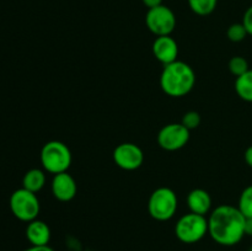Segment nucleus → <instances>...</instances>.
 Here are the masks:
<instances>
[{"label":"nucleus","mask_w":252,"mask_h":251,"mask_svg":"<svg viewBox=\"0 0 252 251\" xmlns=\"http://www.w3.org/2000/svg\"><path fill=\"white\" fill-rule=\"evenodd\" d=\"M208 234L219 245H236L246 235V218L238 207L220 204L209 213Z\"/></svg>","instance_id":"nucleus-1"},{"label":"nucleus","mask_w":252,"mask_h":251,"mask_svg":"<svg viewBox=\"0 0 252 251\" xmlns=\"http://www.w3.org/2000/svg\"><path fill=\"white\" fill-rule=\"evenodd\" d=\"M196 73L189 64L179 61L164 65L160 75V88L170 97H184L193 90Z\"/></svg>","instance_id":"nucleus-2"},{"label":"nucleus","mask_w":252,"mask_h":251,"mask_svg":"<svg viewBox=\"0 0 252 251\" xmlns=\"http://www.w3.org/2000/svg\"><path fill=\"white\" fill-rule=\"evenodd\" d=\"M39 157L44 171L52 175L66 172L73 161V155L69 147L59 140L47 142L42 147Z\"/></svg>","instance_id":"nucleus-3"},{"label":"nucleus","mask_w":252,"mask_h":251,"mask_svg":"<svg viewBox=\"0 0 252 251\" xmlns=\"http://www.w3.org/2000/svg\"><path fill=\"white\" fill-rule=\"evenodd\" d=\"M179 199L174 189L169 187H159L150 194L148 201V212L150 217L158 221H167L176 214Z\"/></svg>","instance_id":"nucleus-4"},{"label":"nucleus","mask_w":252,"mask_h":251,"mask_svg":"<svg viewBox=\"0 0 252 251\" xmlns=\"http://www.w3.org/2000/svg\"><path fill=\"white\" fill-rule=\"evenodd\" d=\"M208 234V218L196 213L184 214L175 225V235L184 244H196Z\"/></svg>","instance_id":"nucleus-5"},{"label":"nucleus","mask_w":252,"mask_h":251,"mask_svg":"<svg viewBox=\"0 0 252 251\" xmlns=\"http://www.w3.org/2000/svg\"><path fill=\"white\" fill-rule=\"evenodd\" d=\"M9 206L12 214L19 220L26 221V223L37 219L41 211V204H39L37 194L24 187L12 192L10 196Z\"/></svg>","instance_id":"nucleus-6"},{"label":"nucleus","mask_w":252,"mask_h":251,"mask_svg":"<svg viewBox=\"0 0 252 251\" xmlns=\"http://www.w3.org/2000/svg\"><path fill=\"white\" fill-rule=\"evenodd\" d=\"M145 25L148 30L157 37L171 36L176 27V16L170 7L162 4L160 6L148 9L145 15Z\"/></svg>","instance_id":"nucleus-7"},{"label":"nucleus","mask_w":252,"mask_h":251,"mask_svg":"<svg viewBox=\"0 0 252 251\" xmlns=\"http://www.w3.org/2000/svg\"><path fill=\"white\" fill-rule=\"evenodd\" d=\"M191 130L187 129L181 122L169 123L159 130L158 144L166 152H176L187 145Z\"/></svg>","instance_id":"nucleus-8"},{"label":"nucleus","mask_w":252,"mask_h":251,"mask_svg":"<svg viewBox=\"0 0 252 251\" xmlns=\"http://www.w3.org/2000/svg\"><path fill=\"white\" fill-rule=\"evenodd\" d=\"M113 161L120 169L134 171L144 162V153L139 145L134 143H122L113 150Z\"/></svg>","instance_id":"nucleus-9"},{"label":"nucleus","mask_w":252,"mask_h":251,"mask_svg":"<svg viewBox=\"0 0 252 251\" xmlns=\"http://www.w3.org/2000/svg\"><path fill=\"white\" fill-rule=\"evenodd\" d=\"M51 188L54 198L61 202L71 201L78 193V184L68 171L53 175Z\"/></svg>","instance_id":"nucleus-10"},{"label":"nucleus","mask_w":252,"mask_h":251,"mask_svg":"<svg viewBox=\"0 0 252 251\" xmlns=\"http://www.w3.org/2000/svg\"><path fill=\"white\" fill-rule=\"evenodd\" d=\"M153 54L162 64L167 65L177 61L179 44L171 36H159L153 42Z\"/></svg>","instance_id":"nucleus-11"},{"label":"nucleus","mask_w":252,"mask_h":251,"mask_svg":"<svg viewBox=\"0 0 252 251\" xmlns=\"http://www.w3.org/2000/svg\"><path fill=\"white\" fill-rule=\"evenodd\" d=\"M51 235V228L46 221L34 219L27 224L26 238L32 246L48 245Z\"/></svg>","instance_id":"nucleus-12"},{"label":"nucleus","mask_w":252,"mask_h":251,"mask_svg":"<svg viewBox=\"0 0 252 251\" xmlns=\"http://www.w3.org/2000/svg\"><path fill=\"white\" fill-rule=\"evenodd\" d=\"M187 206L192 213L204 216L212 212V197L206 189L194 188L187 196Z\"/></svg>","instance_id":"nucleus-13"},{"label":"nucleus","mask_w":252,"mask_h":251,"mask_svg":"<svg viewBox=\"0 0 252 251\" xmlns=\"http://www.w3.org/2000/svg\"><path fill=\"white\" fill-rule=\"evenodd\" d=\"M46 172L41 169H31L25 174L22 179V187L37 193L46 185Z\"/></svg>","instance_id":"nucleus-14"},{"label":"nucleus","mask_w":252,"mask_h":251,"mask_svg":"<svg viewBox=\"0 0 252 251\" xmlns=\"http://www.w3.org/2000/svg\"><path fill=\"white\" fill-rule=\"evenodd\" d=\"M235 91L241 100L252 102V69L236 78Z\"/></svg>","instance_id":"nucleus-15"},{"label":"nucleus","mask_w":252,"mask_h":251,"mask_svg":"<svg viewBox=\"0 0 252 251\" xmlns=\"http://www.w3.org/2000/svg\"><path fill=\"white\" fill-rule=\"evenodd\" d=\"M218 0H189V5L192 11L199 16L211 15L216 10Z\"/></svg>","instance_id":"nucleus-16"},{"label":"nucleus","mask_w":252,"mask_h":251,"mask_svg":"<svg viewBox=\"0 0 252 251\" xmlns=\"http://www.w3.org/2000/svg\"><path fill=\"white\" fill-rule=\"evenodd\" d=\"M238 208L246 219L252 218V185L243 189L239 197Z\"/></svg>","instance_id":"nucleus-17"},{"label":"nucleus","mask_w":252,"mask_h":251,"mask_svg":"<svg viewBox=\"0 0 252 251\" xmlns=\"http://www.w3.org/2000/svg\"><path fill=\"white\" fill-rule=\"evenodd\" d=\"M248 36L249 33L248 31H246L245 26L243 25V22L230 25V26L228 27V30H226V37L229 38V41L234 42V43L243 42Z\"/></svg>","instance_id":"nucleus-18"},{"label":"nucleus","mask_w":252,"mask_h":251,"mask_svg":"<svg viewBox=\"0 0 252 251\" xmlns=\"http://www.w3.org/2000/svg\"><path fill=\"white\" fill-rule=\"evenodd\" d=\"M229 70H230V73L233 74L234 76H240L243 75V74H245L246 71L249 70V62L246 61L244 57L241 56H235L233 57V58L229 61Z\"/></svg>","instance_id":"nucleus-19"},{"label":"nucleus","mask_w":252,"mask_h":251,"mask_svg":"<svg viewBox=\"0 0 252 251\" xmlns=\"http://www.w3.org/2000/svg\"><path fill=\"white\" fill-rule=\"evenodd\" d=\"M181 123L187 128L189 130H193L199 127L201 125V115L196 111H189L182 117Z\"/></svg>","instance_id":"nucleus-20"},{"label":"nucleus","mask_w":252,"mask_h":251,"mask_svg":"<svg viewBox=\"0 0 252 251\" xmlns=\"http://www.w3.org/2000/svg\"><path fill=\"white\" fill-rule=\"evenodd\" d=\"M243 25L245 26L246 31H248V33L252 36V5L250 7H248L245 11V14H244L243 16Z\"/></svg>","instance_id":"nucleus-21"},{"label":"nucleus","mask_w":252,"mask_h":251,"mask_svg":"<svg viewBox=\"0 0 252 251\" xmlns=\"http://www.w3.org/2000/svg\"><path fill=\"white\" fill-rule=\"evenodd\" d=\"M143 4L148 7V9H153V7H157L162 5V0H142Z\"/></svg>","instance_id":"nucleus-22"},{"label":"nucleus","mask_w":252,"mask_h":251,"mask_svg":"<svg viewBox=\"0 0 252 251\" xmlns=\"http://www.w3.org/2000/svg\"><path fill=\"white\" fill-rule=\"evenodd\" d=\"M244 159H245V162L249 165V166L252 169V145L245 150V154H244Z\"/></svg>","instance_id":"nucleus-23"},{"label":"nucleus","mask_w":252,"mask_h":251,"mask_svg":"<svg viewBox=\"0 0 252 251\" xmlns=\"http://www.w3.org/2000/svg\"><path fill=\"white\" fill-rule=\"evenodd\" d=\"M24 251H54V250L48 245H44V246H32L31 245L29 249H26V250H24Z\"/></svg>","instance_id":"nucleus-24"},{"label":"nucleus","mask_w":252,"mask_h":251,"mask_svg":"<svg viewBox=\"0 0 252 251\" xmlns=\"http://www.w3.org/2000/svg\"><path fill=\"white\" fill-rule=\"evenodd\" d=\"M246 234L252 235V218L246 219Z\"/></svg>","instance_id":"nucleus-25"},{"label":"nucleus","mask_w":252,"mask_h":251,"mask_svg":"<svg viewBox=\"0 0 252 251\" xmlns=\"http://www.w3.org/2000/svg\"><path fill=\"white\" fill-rule=\"evenodd\" d=\"M249 251H252V246H251V249H250V250H249Z\"/></svg>","instance_id":"nucleus-26"}]
</instances>
